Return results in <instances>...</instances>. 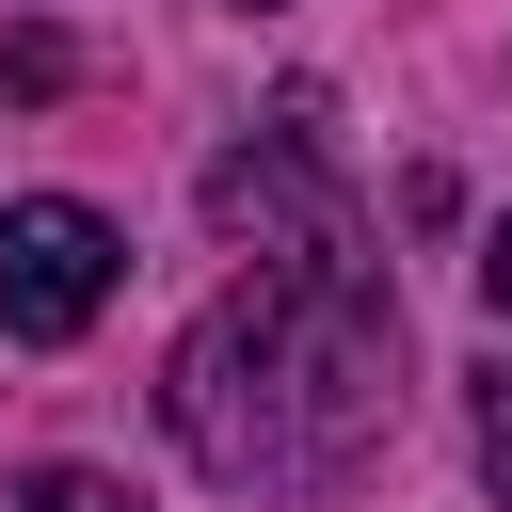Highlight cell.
<instances>
[{"instance_id":"3957f363","label":"cell","mask_w":512,"mask_h":512,"mask_svg":"<svg viewBox=\"0 0 512 512\" xmlns=\"http://www.w3.org/2000/svg\"><path fill=\"white\" fill-rule=\"evenodd\" d=\"M208 224H224V240H256V256H288V240H352V208H336V160H320L304 128L240 144V160L208 176Z\"/></svg>"},{"instance_id":"8992f818","label":"cell","mask_w":512,"mask_h":512,"mask_svg":"<svg viewBox=\"0 0 512 512\" xmlns=\"http://www.w3.org/2000/svg\"><path fill=\"white\" fill-rule=\"evenodd\" d=\"M480 304L512 320V208H496V240H480Z\"/></svg>"},{"instance_id":"7a4b0ae2","label":"cell","mask_w":512,"mask_h":512,"mask_svg":"<svg viewBox=\"0 0 512 512\" xmlns=\"http://www.w3.org/2000/svg\"><path fill=\"white\" fill-rule=\"evenodd\" d=\"M112 272H128V240L80 208V192H32V208H0V336H80L96 304H112Z\"/></svg>"},{"instance_id":"277c9868","label":"cell","mask_w":512,"mask_h":512,"mask_svg":"<svg viewBox=\"0 0 512 512\" xmlns=\"http://www.w3.org/2000/svg\"><path fill=\"white\" fill-rule=\"evenodd\" d=\"M0 512H128V480H96V464H32Z\"/></svg>"},{"instance_id":"6da1fadb","label":"cell","mask_w":512,"mask_h":512,"mask_svg":"<svg viewBox=\"0 0 512 512\" xmlns=\"http://www.w3.org/2000/svg\"><path fill=\"white\" fill-rule=\"evenodd\" d=\"M176 448L240 496H320L384 448L400 416V304L352 240H288L256 256L192 336H176Z\"/></svg>"},{"instance_id":"5b68a950","label":"cell","mask_w":512,"mask_h":512,"mask_svg":"<svg viewBox=\"0 0 512 512\" xmlns=\"http://www.w3.org/2000/svg\"><path fill=\"white\" fill-rule=\"evenodd\" d=\"M480 464H496V496H512V384H480Z\"/></svg>"}]
</instances>
